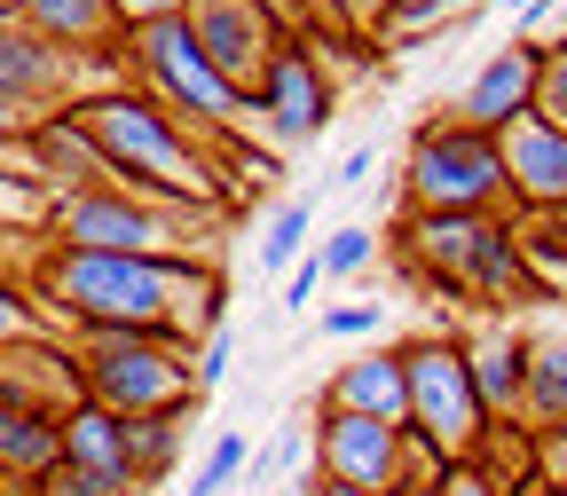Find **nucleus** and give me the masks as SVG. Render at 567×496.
Wrapping results in <instances>:
<instances>
[{"label":"nucleus","mask_w":567,"mask_h":496,"mask_svg":"<svg viewBox=\"0 0 567 496\" xmlns=\"http://www.w3.org/2000/svg\"><path fill=\"white\" fill-rule=\"evenodd\" d=\"M316 17H323V0H316Z\"/></svg>","instance_id":"c03bdc74"},{"label":"nucleus","mask_w":567,"mask_h":496,"mask_svg":"<svg viewBox=\"0 0 567 496\" xmlns=\"http://www.w3.org/2000/svg\"><path fill=\"white\" fill-rule=\"evenodd\" d=\"M0 496H24V488H17V480H0Z\"/></svg>","instance_id":"ea45409f"},{"label":"nucleus","mask_w":567,"mask_h":496,"mask_svg":"<svg viewBox=\"0 0 567 496\" xmlns=\"http://www.w3.org/2000/svg\"><path fill=\"white\" fill-rule=\"evenodd\" d=\"M520 425H528V434H551V425H567V331H528Z\"/></svg>","instance_id":"6ab92c4d"},{"label":"nucleus","mask_w":567,"mask_h":496,"mask_svg":"<svg viewBox=\"0 0 567 496\" xmlns=\"http://www.w3.org/2000/svg\"><path fill=\"white\" fill-rule=\"evenodd\" d=\"M63 473L103 480V488H142V473H134V442H126V417L103 410V402L63 410Z\"/></svg>","instance_id":"4468645a"},{"label":"nucleus","mask_w":567,"mask_h":496,"mask_svg":"<svg viewBox=\"0 0 567 496\" xmlns=\"http://www.w3.org/2000/svg\"><path fill=\"white\" fill-rule=\"evenodd\" d=\"M126 71L142 80V95H158V103H166L174 118H189L197 134L237 142L245 95L205 63V48H197L189 24H182V9H174V17H142V24H126Z\"/></svg>","instance_id":"6e6552de"},{"label":"nucleus","mask_w":567,"mask_h":496,"mask_svg":"<svg viewBox=\"0 0 567 496\" xmlns=\"http://www.w3.org/2000/svg\"><path fill=\"white\" fill-rule=\"evenodd\" d=\"M276 496H308V488H276Z\"/></svg>","instance_id":"79ce46f5"},{"label":"nucleus","mask_w":567,"mask_h":496,"mask_svg":"<svg viewBox=\"0 0 567 496\" xmlns=\"http://www.w3.org/2000/svg\"><path fill=\"white\" fill-rule=\"evenodd\" d=\"M442 488H450V496H513V480H505V473H496L488 457H473V465H457V473H450Z\"/></svg>","instance_id":"c85d7f7f"},{"label":"nucleus","mask_w":567,"mask_h":496,"mask_svg":"<svg viewBox=\"0 0 567 496\" xmlns=\"http://www.w3.org/2000/svg\"><path fill=\"white\" fill-rule=\"evenodd\" d=\"M118 9H126V24H142V17H174L182 0H118Z\"/></svg>","instance_id":"f704fd0d"},{"label":"nucleus","mask_w":567,"mask_h":496,"mask_svg":"<svg viewBox=\"0 0 567 496\" xmlns=\"http://www.w3.org/2000/svg\"><path fill=\"white\" fill-rule=\"evenodd\" d=\"M80 394L118 417H189L197 410V363L166 331H71Z\"/></svg>","instance_id":"20e7f679"},{"label":"nucleus","mask_w":567,"mask_h":496,"mask_svg":"<svg viewBox=\"0 0 567 496\" xmlns=\"http://www.w3.org/2000/svg\"><path fill=\"white\" fill-rule=\"evenodd\" d=\"M559 496H567V480H559Z\"/></svg>","instance_id":"a18cd8bd"},{"label":"nucleus","mask_w":567,"mask_h":496,"mask_svg":"<svg viewBox=\"0 0 567 496\" xmlns=\"http://www.w3.org/2000/svg\"><path fill=\"white\" fill-rule=\"evenodd\" d=\"M142 496H158V488H142Z\"/></svg>","instance_id":"37998d69"},{"label":"nucleus","mask_w":567,"mask_h":496,"mask_svg":"<svg viewBox=\"0 0 567 496\" xmlns=\"http://www.w3.org/2000/svg\"><path fill=\"white\" fill-rule=\"evenodd\" d=\"M457 9H481V0H386L379 40H425V32H442Z\"/></svg>","instance_id":"5701e85b"},{"label":"nucleus","mask_w":567,"mask_h":496,"mask_svg":"<svg viewBox=\"0 0 567 496\" xmlns=\"http://www.w3.org/2000/svg\"><path fill=\"white\" fill-rule=\"evenodd\" d=\"M371 166H379V151H347V158L331 166V189H354V182H363Z\"/></svg>","instance_id":"473e14b6"},{"label":"nucleus","mask_w":567,"mask_h":496,"mask_svg":"<svg viewBox=\"0 0 567 496\" xmlns=\"http://www.w3.org/2000/svg\"><path fill=\"white\" fill-rule=\"evenodd\" d=\"M513 496H559V488H551L544 473H520V480H513Z\"/></svg>","instance_id":"e433bc0d"},{"label":"nucleus","mask_w":567,"mask_h":496,"mask_svg":"<svg viewBox=\"0 0 567 496\" xmlns=\"http://www.w3.org/2000/svg\"><path fill=\"white\" fill-rule=\"evenodd\" d=\"M182 425H189V417H126V442H134L142 488H158V480L174 473V457H182Z\"/></svg>","instance_id":"412c9836"},{"label":"nucleus","mask_w":567,"mask_h":496,"mask_svg":"<svg viewBox=\"0 0 567 496\" xmlns=\"http://www.w3.org/2000/svg\"><path fill=\"white\" fill-rule=\"evenodd\" d=\"M17 24L63 55H95L126 40V9L118 0H17Z\"/></svg>","instance_id":"dca6fc26"},{"label":"nucleus","mask_w":567,"mask_h":496,"mask_svg":"<svg viewBox=\"0 0 567 496\" xmlns=\"http://www.w3.org/2000/svg\"><path fill=\"white\" fill-rule=\"evenodd\" d=\"M402 371H410V434L434 450L450 473L481 457L488 442V402H481V379H473V354L457 331H417L402 339Z\"/></svg>","instance_id":"0eeeda50"},{"label":"nucleus","mask_w":567,"mask_h":496,"mask_svg":"<svg viewBox=\"0 0 567 496\" xmlns=\"http://www.w3.org/2000/svg\"><path fill=\"white\" fill-rule=\"evenodd\" d=\"M308 457H316V480H347L371 496H394L410 480V434L379 417H354V410H316Z\"/></svg>","instance_id":"9b49d317"},{"label":"nucleus","mask_w":567,"mask_h":496,"mask_svg":"<svg viewBox=\"0 0 567 496\" xmlns=\"http://www.w3.org/2000/svg\"><path fill=\"white\" fill-rule=\"evenodd\" d=\"M260 9H276L284 32H308V24H316V0H260Z\"/></svg>","instance_id":"72a5a7b5"},{"label":"nucleus","mask_w":567,"mask_h":496,"mask_svg":"<svg viewBox=\"0 0 567 496\" xmlns=\"http://www.w3.org/2000/svg\"><path fill=\"white\" fill-rule=\"evenodd\" d=\"M32 331H40V316H32V292L0 276V347H17V339H32Z\"/></svg>","instance_id":"cd10ccee"},{"label":"nucleus","mask_w":567,"mask_h":496,"mask_svg":"<svg viewBox=\"0 0 567 496\" xmlns=\"http://www.w3.org/2000/svg\"><path fill=\"white\" fill-rule=\"evenodd\" d=\"M308 496H371V488H347V480H308Z\"/></svg>","instance_id":"4c0bfd02"},{"label":"nucleus","mask_w":567,"mask_h":496,"mask_svg":"<svg viewBox=\"0 0 567 496\" xmlns=\"http://www.w3.org/2000/svg\"><path fill=\"white\" fill-rule=\"evenodd\" d=\"M189 363H197V386H221L229 363H237V331H229V323H221V331H205V339L189 347Z\"/></svg>","instance_id":"bb28decb"},{"label":"nucleus","mask_w":567,"mask_h":496,"mask_svg":"<svg viewBox=\"0 0 567 496\" xmlns=\"http://www.w3.org/2000/svg\"><path fill=\"white\" fill-rule=\"evenodd\" d=\"M32 496H142V488H103V480H80V473H55V480H40Z\"/></svg>","instance_id":"7c9ffc66"},{"label":"nucleus","mask_w":567,"mask_h":496,"mask_svg":"<svg viewBox=\"0 0 567 496\" xmlns=\"http://www.w3.org/2000/svg\"><path fill=\"white\" fill-rule=\"evenodd\" d=\"M536 71H544V48H528V40H505L496 55H481L473 63V80H465V95H457V118L465 126H513L520 111H536Z\"/></svg>","instance_id":"ddd939ff"},{"label":"nucleus","mask_w":567,"mask_h":496,"mask_svg":"<svg viewBox=\"0 0 567 496\" xmlns=\"http://www.w3.org/2000/svg\"><path fill=\"white\" fill-rule=\"evenodd\" d=\"M182 24H189L205 63L221 71L237 95H252L268 80V63L284 55V40H300V32H284V17L260 9V0H182Z\"/></svg>","instance_id":"9d476101"},{"label":"nucleus","mask_w":567,"mask_h":496,"mask_svg":"<svg viewBox=\"0 0 567 496\" xmlns=\"http://www.w3.org/2000/svg\"><path fill=\"white\" fill-rule=\"evenodd\" d=\"M316 260H323V276H339V283H347V276H363V268L379 260V237H371L363 221H339V229L316 245Z\"/></svg>","instance_id":"b1692460"},{"label":"nucleus","mask_w":567,"mask_h":496,"mask_svg":"<svg viewBox=\"0 0 567 496\" xmlns=\"http://www.w3.org/2000/svg\"><path fill=\"white\" fill-rule=\"evenodd\" d=\"M520 40H528V48H567V0H551L544 17H528Z\"/></svg>","instance_id":"c756f323"},{"label":"nucleus","mask_w":567,"mask_h":496,"mask_svg":"<svg viewBox=\"0 0 567 496\" xmlns=\"http://www.w3.org/2000/svg\"><path fill=\"white\" fill-rule=\"evenodd\" d=\"M536 111L567 134V48H544V71H536Z\"/></svg>","instance_id":"a878e982"},{"label":"nucleus","mask_w":567,"mask_h":496,"mask_svg":"<svg viewBox=\"0 0 567 496\" xmlns=\"http://www.w3.org/2000/svg\"><path fill=\"white\" fill-rule=\"evenodd\" d=\"M308 237H316V205L308 197H284L268 213V229H260V268L284 276V268H300L308 260Z\"/></svg>","instance_id":"aec40b11"},{"label":"nucleus","mask_w":567,"mask_h":496,"mask_svg":"<svg viewBox=\"0 0 567 496\" xmlns=\"http://www.w3.org/2000/svg\"><path fill=\"white\" fill-rule=\"evenodd\" d=\"M0 17H17V0H0Z\"/></svg>","instance_id":"a19ab883"},{"label":"nucleus","mask_w":567,"mask_h":496,"mask_svg":"<svg viewBox=\"0 0 567 496\" xmlns=\"http://www.w3.org/2000/svg\"><path fill=\"white\" fill-rule=\"evenodd\" d=\"M465 354H473V379H481V402H488V417H513V425H520V386H528V331H520V323H488V331H473V339H465Z\"/></svg>","instance_id":"a211bd4d"},{"label":"nucleus","mask_w":567,"mask_h":496,"mask_svg":"<svg viewBox=\"0 0 567 496\" xmlns=\"http://www.w3.org/2000/svg\"><path fill=\"white\" fill-rule=\"evenodd\" d=\"M496 151H505V182L520 213H567V134L544 111H520L513 126H496Z\"/></svg>","instance_id":"f8f14e48"},{"label":"nucleus","mask_w":567,"mask_h":496,"mask_svg":"<svg viewBox=\"0 0 567 496\" xmlns=\"http://www.w3.org/2000/svg\"><path fill=\"white\" fill-rule=\"evenodd\" d=\"M32 292L55 308L63 331H166L205 339L221 331L229 268L205 252H80V245H40L32 252Z\"/></svg>","instance_id":"f257e3e1"},{"label":"nucleus","mask_w":567,"mask_h":496,"mask_svg":"<svg viewBox=\"0 0 567 496\" xmlns=\"http://www.w3.org/2000/svg\"><path fill=\"white\" fill-rule=\"evenodd\" d=\"M323 118H331V71L316 63L308 40H284V55L268 63V80L245 95V126L260 134L268 158H292V151H308V142L323 134Z\"/></svg>","instance_id":"1a4fd4ad"},{"label":"nucleus","mask_w":567,"mask_h":496,"mask_svg":"<svg viewBox=\"0 0 567 496\" xmlns=\"http://www.w3.org/2000/svg\"><path fill=\"white\" fill-rule=\"evenodd\" d=\"M402 213H513L505 151L488 126H465L457 111L425 118L402 158Z\"/></svg>","instance_id":"423d86ee"},{"label":"nucleus","mask_w":567,"mask_h":496,"mask_svg":"<svg viewBox=\"0 0 567 496\" xmlns=\"http://www.w3.org/2000/svg\"><path fill=\"white\" fill-rule=\"evenodd\" d=\"M205 221H213V213L142 197L134 182H87V189L48 197V237L80 245V252H205L197 245Z\"/></svg>","instance_id":"39448f33"},{"label":"nucleus","mask_w":567,"mask_h":496,"mask_svg":"<svg viewBox=\"0 0 567 496\" xmlns=\"http://www.w3.org/2000/svg\"><path fill=\"white\" fill-rule=\"evenodd\" d=\"M316 283H323V260L308 252V260L292 268V283H284V308H308V300H316Z\"/></svg>","instance_id":"2f4dec72"},{"label":"nucleus","mask_w":567,"mask_h":496,"mask_svg":"<svg viewBox=\"0 0 567 496\" xmlns=\"http://www.w3.org/2000/svg\"><path fill=\"white\" fill-rule=\"evenodd\" d=\"M402 245H410V268L442 300L505 308L536 283V260L505 213H402Z\"/></svg>","instance_id":"7ed1b4c3"},{"label":"nucleus","mask_w":567,"mask_h":496,"mask_svg":"<svg viewBox=\"0 0 567 496\" xmlns=\"http://www.w3.org/2000/svg\"><path fill=\"white\" fill-rule=\"evenodd\" d=\"M394 496H450V488H442V480H402Z\"/></svg>","instance_id":"58836bf2"},{"label":"nucleus","mask_w":567,"mask_h":496,"mask_svg":"<svg viewBox=\"0 0 567 496\" xmlns=\"http://www.w3.org/2000/svg\"><path fill=\"white\" fill-rule=\"evenodd\" d=\"M488 9H505V17H520V24H528V17H544V9H551V0H488Z\"/></svg>","instance_id":"c9c22d12"},{"label":"nucleus","mask_w":567,"mask_h":496,"mask_svg":"<svg viewBox=\"0 0 567 496\" xmlns=\"http://www.w3.org/2000/svg\"><path fill=\"white\" fill-rule=\"evenodd\" d=\"M379 323H386V308H379V300H339V308H323V316H316V331H323V339H371Z\"/></svg>","instance_id":"393cba45"},{"label":"nucleus","mask_w":567,"mask_h":496,"mask_svg":"<svg viewBox=\"0 0 567 496\" xmlns=\"http://www.w3.org/2000/svg\"><path fill=\"white\" fill-rule=\"evenodd\" d=\"M80 111V126L95 134V151L118 182H134L142 197H166V205H197L213 213L221 205V174H213L205 158V142L189 118H174L158 95H142V87H95L71 103ZM213 151H229V142H213Z\"/></svg>","instance_id":"f03ea898"},{"label":"nucleus","mask_w":567,"mask_h":496,"mask_svg":"<svg viewBox=\"0 0 567 496\" xmlns=\"http://www.w3.org/2000/svg\"><path fill=\"white\" fill-rule=\"evenodd\" d=\"M63 473V417L32 402H0V480H17L24 496Z\"/></svg>","instance_id":"f3484780"},{"label":"nucleus","mask_w":567,"mask_h":496,"mask_svg":"<svg viewBox=\"0 0 567 496\" xmlns=\"http://www.w3.org/2000/svg\"><path fill=\"white\" fill-rule=\"evenodd\" d=\"M245 465H252V434H213L205 465L189 473V496H221V488H237Z\"/></svg>","instance_id":"4be33fe9"},{"label":"nucleus","mask_w":567,"mask_h":496,"mask_svg":"<svg viewBox=\"0 0 567 496\" xmlns=\"http://www.w3.org/2000/svg\"><path fill=\"white\" fill-rule=\"evenodd\" d=\"M323 410H354V417H379V425H410V371H402V347H371V354H354L347 371H331Z\"/></svg>","instance_id":"2eb2a0df"}]
</instances>
